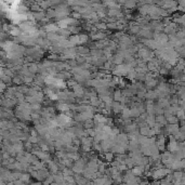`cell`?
Masks as SVG:
<instances>
[{
    "label": "cell",
    "instance_id": "7a4b0ae2",
    "mask_svg": "<svg viewBox=\"0 0 185 185\" xmlns=\"http://www.w3.org/2000/svg\"><path fill=\"white\" fill-rule=\"evenodd\" d=\"M133 173L135 174V175H138V174H141V173H142V168H139V167H138V168H135V169L133 170Z\"/></svg>",
    "mask_w": 185,
    "mask_h": 185
},
{
    "label": "cell",
    "instance_id": "6da1fadb",
    "mask_svg": "<svg viewBox=\"0 0 185 185\" xmlns=\"http://www.w3.org/2000/svg\"><path fill=\"white\" fill-rule=\"evenodd\" d=\"M169 149H170V151H177V149H178V145H177V143L171 141V143L169 144Z\"/></svg>",
    "mask_w": 185,
    "mask_h": 185
}]
</instances>
